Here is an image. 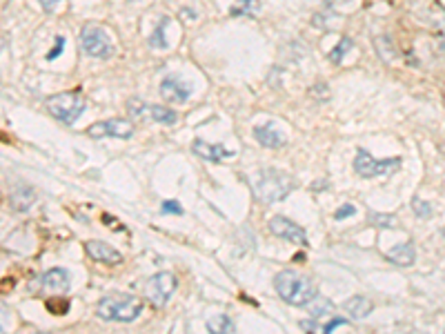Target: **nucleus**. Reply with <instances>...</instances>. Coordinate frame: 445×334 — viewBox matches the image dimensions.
I'll return each instance as SVG.
<instances>
[{"mask_svg":"<svg viewBox=\"0 0 445 334\" xmlns=\"http://www.w3.org/2000/svg\"><path fill=\"white\" fill-rule=\"evenodd\" d=\"M356 214V207L354 205H341V209H336V212H334V218L336 221H343V218H348V216H354Z\"/></svg>","mask_w":445,"mask_h":334,"instance_id":"b1692460","label":"nucleus"},{"mask_svg":"<svg viewBox=\"0 0 445 334\" xmlns=\"http://www.w3.org/2000/svg\"><path fill=\"white\" fill-rule=\"evenodd\" d=\"M372 301L370 299H365V296H361V294H356V296H352V299H348V303H345V310H348V314L352 316V319H365L367 314L372 312Z\"/></svg>","mask_w":445,"mask_h":334,"instance_id":"a211bd4d","label":"nucleus"},{"mask_svg":"<svg viewBox=\"0 0 445 334\" xmlns=\"http://www.w3.org/2000/svg\"><path fill=\"white\" fill-rule=\"evenodd\" d=\"M254 139H256L263 147H270V150H276V147L285 145V136L278 132L274 125H261L254 130Z\"/></svg>","mask_w":445,"mask_h":334,"instance_id":"dca6fc26","label":"nucleus"},{"mask_svg":"<svg viewBox=\"0 0 445 334\" xmlns=\"http://www.w3.org/2000/svg\"><path fill=\"white\" fill-rule=\"evenodd\" d=\"M98 316L103 321H121V323H130L138 319L143 312V301L136 299L132 294H111L98 301L96 307Z\"/></svg>","mask_w":445,"mask_h":334,"instance_id":"7ed1b4c3","label":"nucleus"},{"mask_svg":"<svg viewBox=\"0 0 445 334\" xmlns=\"http://www.w3.org/2000/svg\"><path fill=\"white\" fill-rule=\"evenodd\" d=\"M45 107L56 120L65 123V125H74L76 118H81V114L85 111V101L78 92H62L49 96Z\"/></svg>","mask_w":445,"mask_h":334,"instance_id":"20e7f679","label":"nucleus"},{"mask_svg":"<svg viewBox=\"0 0 445 334\" xmlns=\"http://www.w3.org/2000/svg\"><path fill=\"white\" fill-rule=\"evenodd\" d=\"M192 88L178 76H165L160 83V96L170 103H187Z\"/></svg>","mask_w":445,"mask_h":334,"instance_id":"f8f14e48","label":"nucleus"},{"mask_svg":"<svg viewBox=\"0 0 445 334\" xmlns=\"http://www.w3.org/2000/svg\"><path fill=\"white\" fill-rule=\"evenodd\" d=\"M178 288V279L172 274V272H158L149 281H147V288H145V296L149 299L151 305L163 307L172 299V294Z\"/></svg>","mask_w":445,"mask_h":334,"instance_id":"0eeeda50","label":"nucleus"},{"mask_svg":"<svg viewBox=\"0 0 445 334\" xmlns=\"http://www.w3.org/2000/svg\"><path fill=\"white\" fill-rule=\"evenodd\" d=\"M127 111H130L134 118L154 120V123H160V125H176L178 120V114L174 109L163 107V105H149L145 101H138V98L127 103Z\"/></svg>","mask_w":445,"mask_h":334,"instance_id":"6e6552de","label":"nucleus"},{"mask_svg":"<svg viewBox=\"0 0 445 334\" xmlns=\"http://www.w3.org/2000/svg\"><path fill=\"white\" fill-rule=\"evenodd\" d=\"M274 288L278 292V296L287 303V305H308L314 301L316 290H314V283L310 277L299 274L294 270H283L278 272L276 279H274Z\"/></svg>","mask_w":445,"mask_h":334,"instance_id":"f257e3e1","label":"nucleus"},{"mask_svg":"<svg viewBox=\"0 0 445 334\" xmlns=\"http://www.w3.org/2000/svg\"><path fill=\"white\" fill-rule=\"evenodd\" d=\"M372 223H376V228H394V216L372 214Z\"/></svg>","mask_w":445,"mask_h":334,"instance_id":"a878e982","label":"nucleus"},{"mask_svg":"<svg viewBox=\"0 0 445 334\" xmlns=\"http://www.w3.org/2000/svg\"><path fill=\"white\" fill-rule=\"evenodd\" d=\"M163 214H183V207L178 201H165L163 203Z\"/></svg>","mask_w":445,"mask_h":334,"instance_id":"393cba45","label":"nucleus"},{"mask_svg":"<svg viewBox=\"0 0 445 334\" xmlns=\"http://www.w3.org/2000/svg\"><path fill=\"white\" fill-rule=\"evenodd\" d=\"M62 47H65V39H62V36H56V45H54V49L52 52H49V60H54V58H58V54L62 52Z\"/></svg>","mask_w":445,"mask_h":334,"instance_id":"cd10ccee","label":"nucleus"},{"mask_svg":"<svg viewBox=\"0 0 445 334\" xmlns=\"http://www.w3.org/2000/svg\"><path fill=\"white\" fill-rule=\"evenodd\" d=\"M270 232L276 239H285V241L296 243V245H308V232L285 216H272L270 218Z\"/></svg>","mask_w":445,"mask_h":334,"instance_id":"9d476101","label":"nucleus"},{"mask_svg":"<svg viewBox=\"0 0 445 334\" xmlns=\"http://www.w3.org/2000/svg\"><path fill=\"white\" fill-rule=\"evenodd\" d=\"M167 25H170L167 18H163V20L158 22V27H156L154 36L149 39L151 47H158V49H165V47H167V43H165V27H167Z\"/></svg>","mask_w":445,"mask_h":334,"instance_id":"4be33fe9","label":"nucleus"},{"mask_svg":"<svg viewBox=\"0 0 445 334\" xmlns=\"http://www.w3.org/2000/svg\"><path fill=\"white\" fill-rule=\"evenodd\" d=\"M350 47H352V41L350 39H341V43L329 52V60H332L334 65H338L341 60H343V54L350 52Z\"/></svg>","mask_w":445,"mask_h":334,"instance_id":"5701e85b","label":"nucleus"},{"mask_svg":"<svg viewBox=\"0 0 445 334\" xmlns=\"http://www.w3.org/2000/svg\"><path fill=\"white\" fill-rule=\"evenodd\" d=\"M81 45L87 56L100 58V60L111 58L114 52H116L109 34L105 32V27H98V25H87V27L81 32Z\"/></svg>","mask_w":445,"mask_h":334,"instance_id":"39448f33","label":"nucleus"},{"mask_svg":"<svg viewBox=\"0 0 445 334\" xmlns=\"http://www.w3.org/2000/svg\"><path fill=\"white\" fill-rule=\"evenodd\" d=\"M192 152L198 156V158H205V160H212V163H221V160H230L234 158L236 154L230 152V150H225L223 145H212L207 141H194L192 145Z\"/></svg>","mask_w":445,"mask_h":334,"instance_id":"4468645a","label":"nucleus"},{"mask_svg":"<svg viewBox=\"0 0 445 334\" xmlns=\"http://www.w3.org/2000/svg\"><path fill=\"white\" fill-rule=\"evenodd\" d=\"M130 3H138V0H130Z\"/></svg>","mask_w":445,"mask_h":334,"instance_id":"2f4dec72","label":"nucleus"},{"mask_svg":"<svg viewBox=\"0 0 445 334\" xmlns=\"http://www.w3.org/2000/svg\"><path fill=\"white\" fill-rule=\"evenodd\" d=\"M401 167V158H385L376 160L370 152L359 150L354 158V172L363 179H374V176H388L392 172Z\"/></svg>","mask_w":445,"mask_h":334,"instance_id":"423d86ee","label":"nucleus"},{"mask_svg":"<svg viewBox=\"0 0 445 334\" xmlns=\"http://www.w3.org/2000/svg\"><path fill=\"white\" fill-rule=\"evenodd\" d=\"M338 326H348V319H343V316H336V319H332V321H329L327 326H323V332H325V334H329V332H334Z\"/></svg>","mask_w":445,"mask_h":334,"instance_id":"bb28decb","label":"nucleus"},{"mask_svg":"<svg viewBox=\"0 0 445 334\" xmlns=\"http://www.w3.org/2000/svg\"><path fill=\"white\" fill-rule=\"evenodd\" d=\"M296 188V181L285 172L278 169H261L254 179V194L263 203H278Z\"/></svg>","mask_w":445,"mask_h":334,"instance_id":"f03ea898","label":"nucleus"},{"mask_svg":"<svg viewBox=\"0 0 445 334\" xmlns=\"http://www.w3.org/2000/svg\"><path fill=\"white\" fill-rule=\"evenodd\" d=\"M45 307L49 310V314L62 316L69 312V299H65V296H52V299H45Z\"/></svg>","mask_w":445,"mask_h":334,"instance_id":"412c9836","label":"nucleus"},{"mask_svg":"<svg viewBox=\"0 0 445 334\" xmlns=\"http://www.w3.org/2000/svg\"><path fill=\"white\" fill-rule=\"evenodd\" d=\"M41 290L43 292H56L65 294L69 290V272L62 267H52L41 277Z\"/></svg>","mask_w":445,"mask_h":334,"instance_id":"ddd939ff","label":"nucleus"},{"mask_svg":"<svg viewBox=\"0 0 445 334\" xmlns=\"http://www.w3.org/2000/svg\"><path fill=\"white\" fill-rule=\"evenodd\" d=\"M134 132V123L127 118H107L87 127V136L92 139H132Z\"/></svg>","mask_w":445,"mask_h":334,"instance_id":"1a4fd4ad","label":"nucleus"},{"mask_svg":"<svg viewBox=\"0 0 445 334\" xmlns=\"http://www.w3.org/2000/svg\"><path fill=\"white\" fill-rule=\"evenodd\" d=\"M414 212L416 214H421V216H430L432 214V209H430V205L427 203H423V201H414Z\"/></svg>","mask_w":445,"mask_h":334,"instance_id":"c85d7f7f","label":"nucleus"},{"mask_svg":"<svg viewBox=\"0 0 445 334\" xmlns=\"http://www.w3.org/2000/svg\"><path fill=\"white\" fill-rule=\"evenodd\" d=\"M207 330L212 334H232V332H236V326L227 314H216L207 321Z\"/></svg>","mask_w":445,"mask_h":334,"instance_id":"6ab92c4d","label":"nucleus"},{"mask_svg":"<svg viewBox=\"0 0 445 334\" xmlns=\"http://www.w3.org/2000/svg\"><path fill=\"white\" fill-rule=\"evenodd\" d=\"M85 252L94 258L96 263H105V265H118L123 263V254L111 247L105 241H87L85 243Z\"/></svg>","mask_w":445,"mask_h":334,"instance_id":"9b49d317","label":"nucleus"},{"mask_svg":"<svg viewBox=\"0 0 445 334\" xmlns=\"http://www.w3.org/2000/svg\"><path fill=\"white\" fill-rule=\"evenodd\" d=\"M0 332H3V323H0Z\"/></svg>","mask_w":445,"mask_h":334,"instance_id":"473e14b6","label":"nucleus"},{"mask_svg":"<svg viewBox=\"0 0 445 334\" xmlns=\"http://www.w3.org/2000/svg\"><path fill=\"white\" fill-rule=\"evenodd\" d=\"M261 9L259 0H236V3L230 7L232 16H256Z\"/></svg>","mask_w":445,"mask_h":334,"instance_id":"aec40b11","label":"nucleus"},{"mask_svg":"<svg viewBox=\"0 0 445 334\" xmlns=\"http://www.w3.org/2000/svg\"><path fill=\"white\" fill-rule=\"evenodd\" d=\"M388 256V261L392 263H397V265H403V267H408L416 261V250H414V243L408 241V243H401L397 247H392V250L385 254Z\"/></svg>","mask_w":445,"mask_h":334,"instance_id":"f3484780","label":"nucleus"},{"mask_svg":"<svg viewBox=\"0 0 445 334\" xmlns=\"http://www.w3.org/2000/svg\"><path fill=\"white\" fill-rule=\"evenodd\" d=\"M34 201H36V192L29 188V185H16V188L9 192V205L18 214L27 212V209L34 205Z\"/></svg>","mask_w":445,"mask_h":334,"instance_id":"2eb2a0df","label":"nucleus"},{"mask_svg":"<svg viewBox=\"0 0 445 334\" xmlns=\"http://www.w3.org/2000/svg\"><path fill=\"white\" fill-rule=\"evenodd\" d=\"M336 3H345V0H325V5H327V7H334Z\"/></svg>","mask_w":445,"mask_h":334,"instance_id":"7c9ffc66","label":"nucleus"},{"mask_svg":"<svg viewBox=\"0 0 445 334\" xmlns=\"http://www.w3.org/2000/svg\"><path fill=\"white\" fill-rule=\"evenodd\" d=\"M60 3H62V0H41V5H43V9L47 11V14H54V11L60 7Z\"/></svg>","mask_w":445,"mask_h":334,"instance_id":"c756f323","label":"nucleus"}]
</instances>
